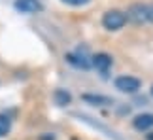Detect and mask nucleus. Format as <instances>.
Wrapping results in <instances>:
<instances>
[{
	"label": "nucleus",
	"instance_id": "nucleus-12",
	"mask_svg": "<svg viewBox=\"0 0 153 140\" xmlns=\"http://www.w3.org/2000/svg\"><path fill=\"white\" fill-rule=\"evenodd\" d=\"M148 21L153 23V4H148Z\"/></svg>",
	"mask_w": 153,
	"mask_h": 140
},
{
	"label": "nucleus",
	"instance_id": "nucleus-1",
	"mask_svg": "<svg viewBox=\"0 0 153 140\" xmlns=\"http://www.w3.org/2000/svg\"><path fill=\"white\" fill-rule=\"evenodd\" d=\"M127 23V15L119 10H108L102 17V25L108 31H119V28L125 27Z\"/></svg>",
	"mask_w": 153,
	"mask_h": 140
},
{
	"label": "nucleus",
	"instance_id": "nucleus-14",
	"mask_svg": "<svg viewBox=\"0 0 153 140\" xmlns=\"http://www.w3.org/2000/svg\"><path fill=\"white\" fill-rule=\"evenodd\" d=\"M151 95H153V85H151Z\"/></svg>",
	"mask_w": 153,
	"mask_h": 140
},
{
	"label": "nucleus",
	"instance_id": "nucleus-13",
	"mask_svg": "<svg viewBox=\"0 0 153 140\" xmlns=\"http://www.w3.org/2000/svg\"><path fill=\"white\" fill-rule=\"evenodd\" d=\"M148 140H153V133H149V135H148Z\"/></svg>",
	"mask_w": 153,
	"mask_h": 140
},
{
	"label": "nucleus",
	"instance_id": "nucleus-11",
	"mask_svg": "<svg viewBox=\"0 0 153 140\" xmlns=\"http://www.w3.org/2000/svg\"><path fill=\"white\" fill-rule=\"evenodd\" d=\"M64 4H70V6H85V4H89L91 0H62Z\"/></svg>",
	"mask_w": 153,
	"mask_h": 140
},
{
	"label": "nucleus",
	"instance_id": "nucleus-4",
	"mask_svg": "<svg viewBox=\"0 0 153 140\" xmlns=\"http://www.w3.org/2000/svg\"><path fill=\"white\" fill-rule=\"evenodd\" d=\"M127 19L134 23H146L148 21V4H132L127 11Z\"/></svg>",
	"mask_w": 153,
	"mask_h": 140
},
{
	"label": "nucleus",
	"instance_id": "nucleus-9",
	"mask_svg": "<svg viewBox=\"0 0 153 140\" xmlns=\"http://www.w3.org/2000/svg\"><path fill=\"white\" fill-rule=\"evenodd\" d=\"M83 101L93 102L95 106H108V104H111L108 97H100V95H83Z\"/></svg>",
	"mask_w": 153,
	"mask_h": 140
},
{
	"label": "nucleus",
	"instance_id": "nucleus-3",
	"mask_svg": "<svg viewBox=\"0 0 153 140\" xmlns=\"http://www.w3.org/2000/svg\"><path fill=\"white\" fill-rule=\"evenodd\" d=\"M111 65H114V59H111V55H108V53H97V55L91 57V66H95L102 76L108 74Z\"/></svg>",
	"mask_w": 153,
	"mask_h": 140
},
{
	"label": "nucleus",
	"instance_id": "nucleus-5",
	"mask_svg": "<svg viewBox=\"0 0 153 140\" xmlns=\"http://www.w3.org/2000/svg\"><path fill=\"white\" fill-rule=\"evenodd\" d=\"M64 59H66L72 66H76V68H83V70L91 68V59L85 53H81V51H76V53H66V55H64Z\"/></svg>",
	"mask_w": 153,
	"mask_h": 140
},
{
	"label": "nucleus",
	"instance_id": "nucleus-6",
	"mask_svg": "<svg viewBox=\"0 0 153 140\" xmlns=\"http://www.w3.org/2000/svg\"><path fill=\"white\" fill-rule=\"evenodd\" d=\"M42 8L44 6L40 0H15V10L21 13H38Z\"/></svg>",
	"mask_w": 153,
	"mask_h": 140
},
{
	"label": "nucleus",
	"instance_id": "nucleus-8",
	"mask_svg": "<svg viewBox=\"0 0 153 140\" xmlns=\"http://www.w3.org/2000/svg\"><path fill=\"white\" fill-rule=\"evenodd\" d=\"M53 97H55V102L59 104V106H66V104H70V101H72L70 93L64 91V89H57L55 93H53Z\"/></svg>",
	"mask_w": 153,
	"mask_h": 140
},
{
	"label": "nucleus",
	"instance_id": "nucleus-7",
	"mask_svg": "<svg viewBox=\"0 0 153 140\" xmlns=\"http://www.w3.org/2000/svg\"><path fill=\"white\" fill-rule=\"evenodd\" d=\"M132 125L136 131H149L153 127V114H138L132 119Z\"/></svg>",
	"mask_w": 153,
	"mask_h": 140
},
{
	"label": "nucleus",
	"instance_id": "nucleus-2",
	"mask_svg": "<svg viewBox=\"0 0 153 140\" xmlns=\"http://www.w3.org/2000/svg\"><path fill=\"white\" fill-rule=\"evenodd\" d=\"M114 83H115V89H119L121 93H136L142 85V81L134 78V76H119V78H115Z\"/></svg>",
	"mask_w": 153,
	"mask_h": 140
},
{
	"label": "nucleus",
	"instance_id": "nucleus-10",
	"mask_svg": "<svg viewBox=\"0 0 153 140\" xmlns=\"http://www.w3.org/2000/svg\"><path fill=\"white\" fill-rule=\"evenodd\" d=\"M11 131V119L6 114H0V138L6 136Z\"/></svg>",
	"mask_w": 153,
	"mask_h": 140
}]
</instances>
